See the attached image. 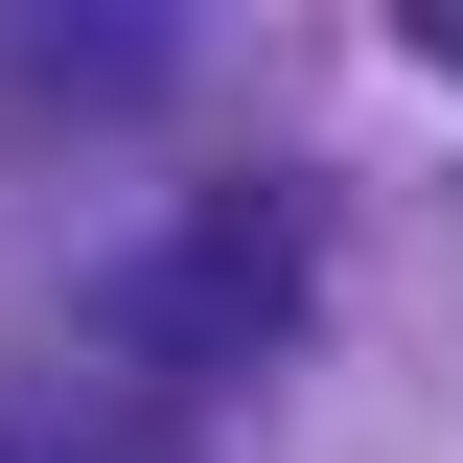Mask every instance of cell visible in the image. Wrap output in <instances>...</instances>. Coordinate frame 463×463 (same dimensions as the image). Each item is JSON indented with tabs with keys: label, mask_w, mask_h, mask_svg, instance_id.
Listing matches in <instances>:
<instances>
[{
	"label": "cell",
	"mask_w": 463,
	"mask_h": 463,
	"mask_svg": "<svg viewBox=\"0 0 463 463\" xmlns=\"http://www.w3.org/2000/svg\"><path fill=\"white\" fill-rule=\"evenodd\" d=\"M0 463H70V440H0Z\"/></svg>",
	"instance_id": "cell-1"
}]
</instances>
